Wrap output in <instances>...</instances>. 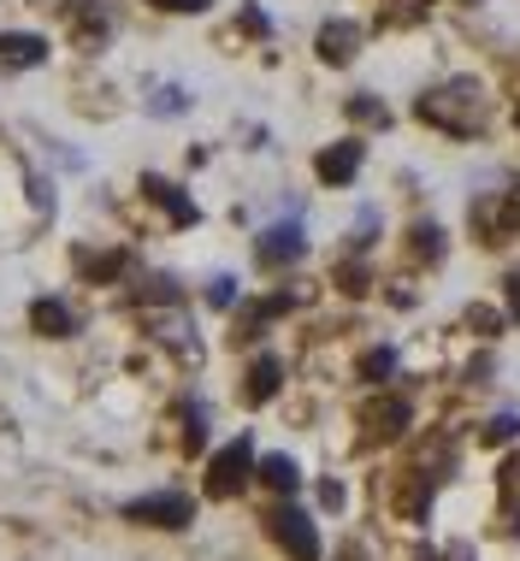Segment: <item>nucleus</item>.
Listing matches in <instances>:
<instances>
[{
  "instance_id": "nucleus-13",
  "label": "nucleus",
  "mask_w": 520,
  "mask_h": 561,
  "mask_svg": "<svg viewBox=\"0 0 520 561\" xmlns=\"http://www.w3.org/2000/svg\"><path fill=\"white\" fill-rule=\"evenodd\" d=\"M260 479H267L279 496H290L302 484V473H296V461H290V455H267V461H260Z\"/></svg>"
},
{
  "instance_id": "nucleus-25",
  "label": "nucleus",
  "mask_w": 520,
  "mask_h": 561,
  "mask_svg": "<svg viewBox=\"0 0 520 561\" xmlns=\"http://www.w3.org/2000/svg\"><path fill=\"white\" fill-rule=\"evenodd\" d=\"M426 561H438V556H426Z\"/></svg>"
},
{
  "instance_id": "nucleus-6",
  "label": "nucleus",
  "mask_w": 520,
  "mask_h": 561,
  "mask_svg": "<svg viewBox=\"0 0 520 561\" xmlns=\"http://www.w3.org/2000/svg\"><path fill=\"white\" fill-rule=\"evenodd\" d=\"M314 172H319V184H349V178L361 172V142L349 136V142H331L326 154L314 160Z\"/></svg>"
},
{
  "instance_id": "nucleus-8",
  "label": "nucleus",
  "mask_w": 520,
  "mask_h": 561,
  "mask_svg": "<svg viewBox=\"0 0 520 561\" xmlns=\"http://www.w3.org/2000/svg\"><path fill=\"white\" fill-rule=\"evenodd\" d=\"M113 19H118V12H113V0H83V7L71 12V30H78V42H83V48H95V42L106 36V30H113Z\"/></svg>"
},
{
  "instance_id": "nucleus-15",
  "label": "nucleus",
  "mask_w": 520,
  "mask_h": 561,
  "mask_svg": "<svg viewBox=\"0 0 520 561\" xmlns=\"http://www.w3.org/2000/svg\"><path fill=\"white\" fill-rule=\"evenodd\" d=\"M361 373H366V378H373V385H385V378L396 373V355H391V348H373V355H366V360H361Z\"/></svg>"
},
{
  "instance_id": "nucleus-19",
  "label": "nucleus",
  "mask_w": 520,
  "mask_h": 561,
  "mask_svg": "<svg viewBox=\"0 0 520 561\" xmlns=\"http://www.w3.org/2000/svg\"><path fill=\"white\" fill-rule=\"evenodd\" d=\"M118 266H125V254H95V261H83V272H89V278H113Z\"/></svg>"
},
{
  "instance_id": "nucleus-20",
  "label": "nucleus",
  "mask_w": 520,
  "mask_h": 561,
  "mask_svg": "<svg viewBox=\"0 0 520 561\" xmlns=\"http://www.w3.org/2000/svg\"><path fill=\"white\" fill-rule=\"evenodd\" d=\"M207 301H213V308H231V301H237V278H213Z\"/></svg>"
},
{
  "instance_id": "nucleus-23",
  "label": "nucleus",
  "mask_w": 520,
  "mask_h": 561,
  "mask_svg": "<svg viewBox=\"0 0 520 561\" xmlns=\"http://www.w3.org/2000/svg\"><path fill=\"white\" fill-rule=\"evenodd\" d=\"M509 308L520 313V272H509Z\"/></svg>"
},
{
  "instance_id": "nucleus-16",
  "label": "nucleus",
  "mask_w": 520,
  "mask_h": 561,
  "mask_svg": "<svg viewBox=\"0 0 520 561\" xmlns=\"http://www.w3.org/2000/svg\"><path fill=\"white\" fill-rule=\"evenodd\" d=\"M349 113H355V118H366V125H391V113L378 107L373 95H355V101H349Z\"/></svg>"
},
{
  "instance_id": "nucleus-12",
  "label": "nucleus",
  "mask_w": 520,
  "mask_h": 561,
  "mask_svg": "<svg viewBox=\"0 0 520 561\" xmlns=\"http://www.w3.org/2000/svg\"><path fill=\"white\" fill-rule=\"evenodd\" d=\"M143 190L155 195V202H160V207H166V214H172L178 225H195V202H190V195H183V190H172V184H166V178H148Z\"/></svg>"
},
{
  "instance_id": "nucleus-11",
  "label": "nucleus",
  "mask_w": 520,
  "mask_h": 561,
  "mask_svg": "<svg viewBox=\"0 0 520 561\" xmlns=\"http://www.w3.org/2000/svg\"><path fill=\"white\" fill-rule=\"evenodd\" d=\"M279 385H284L279 355H260L249 367V390H242V397H249V402H272V397H279Z\"/></svg>"
},
{
  "instance_id": "nucleus-1",
  "label": "nucleus",
  "mask_w": 520,
  "mask_h": 561,
  "mask_svg": "<svg viewBox=\"0 0 520 561\" xmlns=\"http://www.w3.org/2000/svg\"><path fill=\"white\" fill-rule=\"evenodd\" d=\"M415 113L426 125L450 130V136H473L485 125V95H479V83H450V89H438V95H420Z\"/></svg>"
},
{
  "instance_id": "nucleus-22",
  "label": "nucleus",
  "mask_w": 520,
  "mask_h": 561,
  "mask_svg": "<svg viewBox=\"0 0 520 561\" xmlns=\"http://www.w3.org/2000/svg\"><path fill=\"white\" fill-rule=\"evenodd\" d=\"M148 7H160V12H207V0H148Z\"/></svg>"
},
{
  "instance_id": "nucleus-17",
  "label": "nucleus",
  "mask_w": 520,
  "mask_h": 561,
  "mask_svg": "<svg viewBox=\"0 0 520 561\" xmlns=\"http://www.w3.org/2000/svg\"><path fill=\"white\" fill-rule=\"evenodd\" d=\"M415 249L438 261V254H443V231H438V225H415Z\"/></svg>"
},
{
  "instance_id": "nucleus-7",
  "label": "nucleus",
  "mask_w": 520,
  "mask_h": 561,
  "mask_svg": "<svg viewBox=\"0 0 520 561\" xmlns=\"http://www.w3.org/2000/svg\"><path fill=\"white\" fill-rule=\"evenodd\" d=\"M48 59V42L42 36H30V30H7L0 36V66L7 71H30V66H42Z\"/></svg>"
},
{
  "instance_id": "nucleus-24",
  "label": "nucleus",
  "mask_w": 520,
  "mask_h": 561,
  "mask_svg": "<svg viewBox=\"0 0 520 561\" xmlns=\"http://www.w3.org/2000/svg\"><path fill=\"white\" fill-rule=\"evenodd\" d=\"M515 125H520V107H515Z\"/></svg>"
},
{
  "instance_id": "nucleus-3",
  "label": "nucleus",
  "mask_w": 520,
  "mask_h": 561,
  "mask_svg": "<svg viewBox=\"0 0 520 561\" xmlns=\"http://www.w3.org/2000/svg\"><path fill=\"white\" fill-rule=\"evenodd\" d=\"M125 520H136V526H190L195 520V503L183 491H155V496H136V503H125Z\"/></svg>"
},
{
  "instance_id": "nucleus-21",
  "label": "nucleus",
  "mask_w": 520,
  "mask_h": 561,
  "mask_svg": "<svg viewBox=\"0 0 520 561\" xmlns=\"http://www.w3.org/2000/svg\"><path fill=\"white\" fill-rule=\"evenodd\" d=\"M148 107H155V113H183V89H160Z\"/></svg>"
},
{
  "instance_id": "nucleus-10",
  "label": "nucleus",
  "mask_w": 520,
  "mask_h": 561,
  "mask_svg": "<svg viewBox=\"0 0 520 561\" xmlns=\"http://www.w3.org/2000/svg\"><path fill=\"white\" fill-rule=\"evenodd\" d=\"M30 325H36L42 337H71V308L54 296H42V301H30Z\"/></svg>"
},
{
  "instance_id": "nucleus-14",
  "label": "nucleus",
  "mask_w": 520,
  "mask_h": 561,
  "mask_svg": "<svg viewBox=\"0 0 520 561\" xmlns=\"http://www.w3.org/2000/svg\"><path fill=\"white\" fill-rule=\"evenodd\" d=\"M366 426H373V437H396V432H403L408 426V402H378L373 408V414H366Z\"/></svg>"
},
{
  "instance_id": "nucleus-18",
  "label": "nucleus",
  "mask_w": 520,
  "mask_h": 561,
  "mask_svg": "<svg viewBox=\"0 0 520 561\" xmlns=\"http://www.w3.org/2000/svg\"><path fill=\"white\" fill-rule=\"evenodd\" d=\"M515 432H520V420H515V414H497L491 426H485V444H509Z\"/></svg>"
},
{
  "instance_id": "nucleus-5",
  "label": "nucleus",
  "mask_w": 520,
  "mask_h": 561,
  "mask_svg": "<svg viewBox=\"0 0 520 561\" xmlns=\"http://www.w3.org/2000/svg\"><path fill=\"white\" fill-rule=\"evenodd\" d=\"M255 254H260V266H290L308 254V237H302V225H272V231H260Z\"/></svg>"
},
{
  "instance_id": "nucleus-9",
  "label": "nucleus",
  "mask_w": 520,
  "mask_h": 561,
  "mask_svg": "<svg viewBox=\"0 0 520 561\" xmlns=\"http://www.w3.org/2000/svg\"><path fill=\"white\" fill-rule=\"evenodd\" d=\"M355 42H361L355 24H326L319 30V59H326V66H349V59H355Z\"/></svg>"
},
{
  "instance_id": "nucleus-2",
  "label": "nucleus",
  "mask_w": 520,
  "mask_h": 561,
  "mask_svg": "<svg viewBox=\"0 0 520 561\" xmlns=\"http://www.w3.org/2000/svg\"><path fill=\"white\" fill-rule=\"evenodd\" d=\"M249 473H255V449H249V437H237V444H225L219 455H213L207 496H237L242 484H249Z\"/></svg>"
},
{
  "instance_id": "nucleus-4",
  "label": "nucleus",
  "mask_w": 520,
  "mask_h": 561,
  "mask_svg": "<svg viewBox=\"0 0 520 561\" xmlns=\"http://www.w3.org/2000/svg\"><path fill=\"white\" fill-rule=\"evenodd\" d=\"M267 526H272V538H279L296 561H319V533H314V520L302 508H272Z\"/></svg>"
}]
</instances>
